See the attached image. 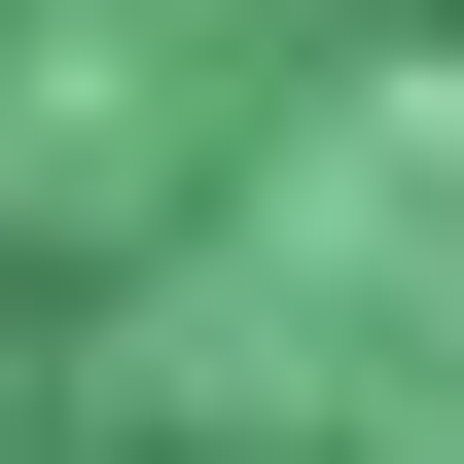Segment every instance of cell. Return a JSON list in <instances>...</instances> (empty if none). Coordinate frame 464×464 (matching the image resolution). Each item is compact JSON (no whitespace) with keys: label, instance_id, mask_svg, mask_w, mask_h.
Listing matches in <instances>:
<instances>
[{"label":"cell","instance_id":"1","mask_svg":"<svg viewBox=\"0 0 464 464\" xmlns=\"http://www.w3.org/2000/svg\"><path fill=\"white\" fill-rule=\"evenodd\" d=\"M0 464H464V0H0Z\"/></svg>","mask_w":464,"mask_h":464}]
</instances>
